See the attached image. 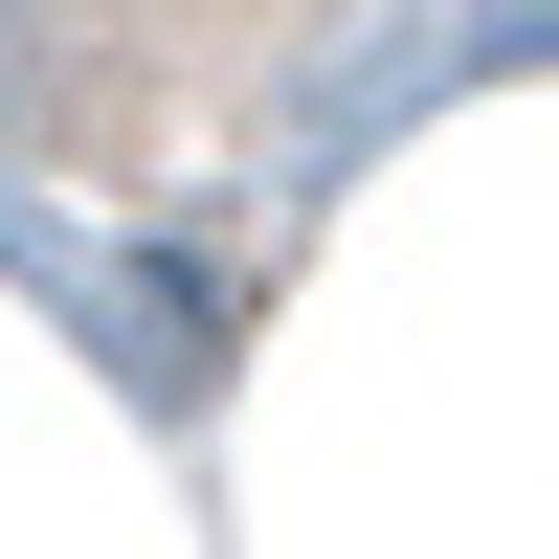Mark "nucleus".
Wrapping results in <instances>:
<instances>
[{
  "instance_id": "f257e3e1",
  "label": "nucleus",
  "mask_w": 559,
  "mask_h": 559,
  "mask_svg": "<svg viewBox=\"0 0 559 559\" xmlns=\"http://www.w3.org/2000/svg\"><path fill=\"white\" fill-rule=\"evenodd\" d=\"M90 313H112V358H134V381H157V403H202V381H224V292H202V269H179V247H134V269H112V292H90Z\"/></svg>"
}]
</instances>
